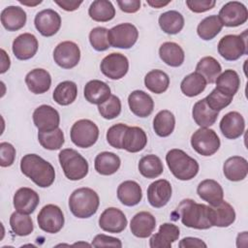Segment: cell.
<instances>
[{"label": "cell", "mask_w": 248, "mask_h": 248, "mask_svg": "<svg viewBox=\"0 0 248 248\" xmlns=\"http://www.w3.org/2000/svg\"><path fill=\"white\" fill-rule=\"evenodd\" d=\"M21 172L41 188L49 187L55 179L53 166L37 154H26L20 160Z\"/></svg>", "instance_id": "1"}, {"label": "cell", "mask_w": 248, "mask_h": 248, "mask_svg": "<svg viewBox=\"0 0 248 248\" xmlns=\"http://www.w3.org/2000/svg\"><path fill=\"white\" fill-rule=\"evenodd\" d=\"M171 216L180 218L182 224L188 228L207 230L212 227L209 220V206L191 199L181 201Z\"/></svg>", "instance_id": "2"}, {"label": "cell", "mask_w": 248, "mask_h": 248, "mask_svg": "<svg viewBox=\"0 0 248 248\" xmlns=\"http://www.w3.org/2000/svg\"><path fill=\"white\" fill-rule=\"evenodd\" d=\"M98 194L91 188L82 187L76 189L69 198L71 212L78 218L84 219L94 215L99 207Z\"/></svg>", "instance_id": "3"}, {"label": "cell", "mask_w": 248, "mask_h": 248, "mask_svg": "<svg viewBox=\"0 0 248 248\" xmlns=\"http://www.w3.org/2000/svg\"><path fill=\"white\" fill-rule=\"evenodd\" d=\"M167 165L179 180H191L199 172V163L181 149H170L166 155Z\"/></svg>", "instance_id": "4"}, {"label": "cell", "mask_w": 248, "mask_h": 248, "mask_svg": "<svg viewBox=\"0 0 248 248\" xmlns=\"http://www.w3.org/2000/svg\"><path fill=\"white\" fill-rule=\"evenodd\" d=\"M60 166L65 176L73 181L84 178L89 170L88 162L73 148L62 149L58 154Z\"/></svg>", "instance_id": "5"}, {"label": "cell", "mask_w": 248, "mask_h": 248, "mask_svg": "<svg viewBox=\"0 0 248 248\" xmlns=\"http://www.w3.org/2000/svg\"><path fill=\"white\" fill-rule=\"evenodd\" d=\"M218 52L228 61L237 60L247 54V30L240 35L229 34L222 37L218 43Z\"/></svg>", "instance_id": "6"}, {"label": "cell", "mask_w": 248, "mask_h": 248, "mask_svg": "<svg viewBox=\"0 0 248 248\" xmlns=\"http://www.w3.org/2000/svg\"><path fill=\"white\" fill-rule=\"evenodd\" d=\"M70 137L72 142L78 147L88 148L97 141L99 138V128L89 119H80L73 124Z\"/></svg>", "instance_id": "7"}, {"label": "cell", "mask_w": 248, "mask_h": 248, "mask_svg": "<svg viewBox=\"0 0 248 248\" xmlns=\"http://www.w3.org/2000/svg\"><path fill=\"white\" fill-rule=\"evenodd\" d=\"M220 139L216 132L209 128L201 127L193 133L191 137V145L193 149L202 156H211L216 153L220 147Z\"/></svg>", "instance_id": "8"}, {"label": "cell", "mask_w": 248, "mask_h": 248, "mask_svg": "<svg viewBox=\"0 0 248 248\" xmlns=\"http://www.w3.org/2000/svg\"><path fill=\"white\" fill-rule=\"evenodd\" d=\"M108 38L112 47L128 49L136 44L139 38V31L132 23H120L108 30Z\"/></svg>", "instance_id": "9"}, {"label": "cell", "mask_w": 248, "mask_h": 248, "mask_svg": "<svg viewBox=\"0 0 248 248\" xmlns=\"http://www.w3.org/2000/svg\"><path fill=\"white\" fill-rule=\"evenodd\" d=\"M39 228L48 233L58 232L64 226V214L55 204L45 205L37 216Z\"/></svg>", "instance_id": "10"}, {"label": "cell", "mask_w": 248, "mask_h": 248, "mask_svg": "<svg viewBox=\"0 0 248 248\" xmlns=\"http://www.w3.org/2000/svg\"><path fill=\"white\" fill-rule=\"evenodd\" d=\"M218 17L223 26L236 27L247 21L248 11L244 4L238 1H231L221 8Z\"/></svg>", "instance_id": "11"}, {"label": "cell", "mask_w": 248, "mask_h": 248, "mask_svg": "<svg viewBox=\"0 0 248 248\" xmlns=\"http://www.w3.org/2000/svg\"><path fill=\"white\" fill-rule=\"evenodd\" d=\"M54 62L63 69L76 67L80 59V49L72 41H65L58 44L53 50Z\"/></svg>", "instance_id": "12"}, {"label": "cell", "mask_w": 248, "mask_h": 248, "mask_svg": "<svg viewBox=\"0 0 248 248\" xmlns=\"http://www.w3.org/2000/svg\"><path fill=\"white\" fill-rule=\"evenodd\" d=\"M100 69L108 78L120 79L129 70V61L124 54L112 52L103 58Z\"/></svg>", "instance_id": "13"}, {"label": "cell", "mask_w": 248, "mask_h": 248, "mask_svg": "<svg viewBox=\"0 0 248 248\" xmlns=\"http://www.w3.org/2000/svg\"><path fill=\"white\" fill-rule=\"evenodd\" d=\"M33 122L39 132H48L59 128L60 116L51 106L42 105L34 110Z\"/></svg>", "instance_id": "14"}, {"label": "cell", "mask_w": 248, "mask_h": 248, "mask_svg": "<svg viewBox=\"0 0 248 248\" xmlns=\"http://www.w3.org/2000/svg\"><path fill=\"white\" fill-rule=\"evenodd\" d=\"M36 29L45 37H51L58 32L61 27V16L51 9L39 12L34 18Z\"/></svg>", "instance_id": "15"}, {"label": "cell", "mask_w": 248, "mask_h": 248, "mask_svg": "<svg viewBox=\"0 0 248 248\" xmlns=\"http://www.w3.org/2000/svg\"><path fill=\"white\" fill-rule=\"evenodd\" d=\"M127 223L128 221L125 214L116 207H108L105 209L99 218L100 228L105 232L112 233L123 232Z\"/></svg>", "instance_id": "16"}, {"label": "cell", "mask_w": 248, "mask_h": 248, "mask_svg": "<svg viewBox=\"0 0 248 248\" xmlns=\"http://www.w3.org/2000/svg\"><path fill=\"white\" fill-rule=\"evenodd\" d=\"M171 185L166 179L152 182L147 188V200L151 206L161 208L165 206L171 198Z\"/></svg>", "instance_id": "17"}, {"label": "cell", "mask_w": 248, "mask_h": 248, "mask_svg": "<svg viewBox=\"0 0 248 248\" xmlns=\"http://www.w3.org/2000/svg\"><path fill=\"white\" fill-rule=\"evenodd\" d=\"M39 43L37 38L31 33H23L17 36L13 42V52L19 60L32 58L38 50Z\"/></svg>", "instance_id": "18"}, {"label": "cell", "mask_w": 248, "mask_h": 248, "mask_svg": "<svg viewBox=\"0 0 248 248\" xmlns=\"http://www.w3.org/2000/svg\"><path fill=\"white\" fill-rule=\"evenodd\" d=\"M13 202L16 211L23 214H31L38 206L40 198L38 193L33 189L21 187L14 195Z\"/></svg>", "instance_id": "19"}, {"label": "cell", "mask_w": 248, "mask_h": 248, "mask_svg": "<svg viewBox=\"0 0 248 248\" xmlns=\"http://www.w3.org/2000/svg\"><path fill=\"white\" fill-rule=\"evenodd\" d=\"M245 129V120L237 111L226 113L220 121V130L223 136L230 140L239 138Z\"/></svg>", "instance_id": "20"}, {"label": "cell", "mask_w": 248, "mask_h": 248, "mask_svg": "<svg viewBox=\"0 0 248 248\" xmlns=\"http://www.w3.org/2000/svg\"><path fill=\"white\" fill-rule=\"evenodd\" d=\"M179 228L171 223H164L160 226L158 232L153 234L149 240L151 248H170L172 243L179 237Z\"/></svg>", "instance_id": "21"}, {"label": "cell", "mask_w": 248, "mask_h": 248, "mask_svg": "<svg viewBox=\"0 0 248 248\" xmlns=\"http://www.w3.org/2000/svg\"><path fill=\"white\" fill-rule=\"evenodd\" d=\"M131 111L139 117L149 116L154 108V101L151 96L142 90H135L128 97Z\"/></svg>", "instance_id": "22"}, {"label": "cell", "mask_w": 248, "mask_h": 248, "mask_svg": "<svg viewBox=\"0 0 248 248\" xmlns=\"http://www.w3.org/2000/svg\"><path fill=\"white\" fill-rule=\"evenodd\" d=\"M156 227L155 217L147 211H140L134 215L130 223L132 233L140 238L150 236Z\"/></svg>", "instance_id": "23"}, {"label": "cell", "mask_w": 248, "mask_h": 248, "mask_svg": "<svg viewBox=\"0 0 248 248\" xmlns=\"http://www.w3.org/2000/svg\"><path fill=\"white\" fill-rule=\"evenodd\" d=\"M209 220L211 226L226 228L231 226L235 220L233 207L224 200L215 206H209Z\"/></svg>", "instance_id": "24"}, {"label": "cell", "mask_w": 248, "mask_h": 248, "mask_svg": "<svg viewBox=\"0 0 248 248\" xmlns=\"http://www.w3.org/2000/svg\"><path fill=\"white\" fill-rule=\"evenodd\" d=\"M199 197L209 205L215 206L224 199V191L222 186L214 179H204L199 183L197 187Z\"/></svg>", "instance_id": "25"}, {"label": "cell", "mask_w": 248, "mask_h": 248, "mask_svg": "<svg viewBox=\"0 0 248 248\" xmlns=\"http://www.w3.org/2000/svg\"><path fill=\"white\" fill-rule=\"evenodd\" d=\"M25 83L32 93L43 94L50 88L51 77L46 70L37 68L26 75Z\"/></svg>", "instance_id": "26"}, {"label": "cell", "mask_w": 248, "mask_h": 248, "mask_svg": "<svg viewBox=\"0 0 248 248\" xmlns=\"http://www.w3.org/2000/svg\"><path fill=\"white\" fill-rule=\"evenodd\" d=\"M25 11L18 6H8L1 12V23L8 31H17L26 23Z\"/></svg>", "instance_id": "27"}, {"label": "cell", "mask_w": 248, "mask_h": 248, "mask_svg": "<svg viewBox=\"0 0 248 248\" xmlns=\"http://www.w3.org/2000/svg\"><path fill=\"white\" fill-rule=\"evenodd\" d=\"M117 199L126 206L137 205L142 199L141 187L134 180H126L117 188Z\"/></svg>", "instance_id": "28"}, {"label": "cell", "mask_w": 248, "mask_h": 248, "mask_svg": "<svg viewBox=\"0 0 248 248\" xmlns=\"http://www.w3.org/2000/svg\"><path fill=\"white\" fill-rule=\"evenodd\" d=\"M83 95L86 101L93 105H101L110 97L109 86L99 79L88 81L83 89Z\"/></svg>", "instance_id": "29"}, {"label": "cell", "mask_w": 248, "mask_h": 248, "mask_svg": "<svg viewBox=\"0 0 248 248\" xmlns=\"http://www.w3.org/2000/svg\"><path fill=\"white\" fill-rule=\"evenodd\" d=\"M147 143V136L145 132L137 126L129 127L126 129L123 140H122V149L128 152L136 153L142 150Z\"/></svg>", "instance_id": "30"}, {"label": "cell", "mask_w": 248, "mask_h": 248, "mask_svg": "<svg viewBox=\"0 0 248 248\" xmlns=\"http://www.w3.org/2000/svg\"><path fill=\"white\" fill-rule=\"evenodd\" d=\"M223 172L230 181L243 180L248 173V162L241 156L230 157L223 165Z\"/></svg>", "instance_id": "31"}, {"label": "cell", "mask_w": 248, "mask_h": 248, "mask_svg": "<svg viewBox=\"0 0 248 248\" xmlns=\"http://www.w3.org/2000/svg\"><path fill=\"white\" fill-rule=\"evenodd\" d=\"M121 165L120 158L113 152L104 151L99 153L94 161L95 170L102 175H111L115 173Z\"/></svg>", "instance_id": "32"}, {"label": "cell", "mask_w": 248, "mask_h": 248, "mask_svg": "<svg viewBox=\"0 0 248 248\" xmlns=\"http://www.w3.org/2000/svg\"><path fill=\"white\" fill-rule=\"evenodd\" d=\"M159 56L163 62L170 67H179L183 64L185 54L182 47L173 42H166L159 48Z\"/></svg>", "instance_id": "33"}, {"label": "cell", "mask_w": 248, "mask_h": 248, "mask_svg": "<svg viewBox=\"0 0 248 248\" xmlns=\"http://www.w3.org/2000/svg\"><path fill=\"white\" fill-rule=\"evenodd\" d=\"M192 115L197 125L202 128H208L209 126L213 125L217 120L219 111L211 109L207 106L205 99H202L195 103L192 110Z\"/></svg>", "instance_id": "34"}, {"label": "cell", "mask_w": 248, "mask_h": 248, "mask_svg": "<svg viewBox=\"0 0 248 248\" xmlns=\"http://www.w3.org/2000/svg\"><path fill=\"white\" fill-rule=\"evenodd\" d=\"M216 89L227 96L233 97L240 85V78L234 70H225L215 80Z\"/></svg>", "instance_id": "35"}, {"label": "cell", "mask_w": 248, "mask_h": 248, "mask_svg": "<svg viewBox=\"0 0 248 248\" xmlns=\"http://www.w3.org/2000/svg\"><path fill=\"white\" fill-rule=\"evenodd\" d=\"M159 25L161 29L170 35L179 33L184 26V17L177 11H168L160 15Z\"/></svg>", "instance_id": "36"}, {"label": "cell", "mask_w": 248, "mask_h": 248, "mask_svg": "<svg viewBox=\"0 0 248 248\" xmlns=\"http://www.w3.org/2000/svg\"><path fill=\"white\" fill-rule=\"evenodd\" d=\"M88 15L95 21L107 22L114 17L115 9L110 1L96 0L89 6Z\"/></svg>", "instance_id": "37"}, {"label": "cell", "mask_w": 248, "mask_h": 248, "mask_svg": "<svg viewBox=\"0 0 248 248\" xmlns=\"http://www.w3.org/2000/svg\"><path fill=\"white\" fill-rule=\"evenodd\" d=\"M175 117L168 109L160 110L153 119V129L155 133L162 138L169 137L174 130Z\"/></svg>", "instance_id": "38"}, {"label": "cell", "mask_w": 248, "mask_h": 248, "mask_svg": "<svg viewBox=\"0 0 248 248\" xmlns=\"http://www.w3.org/2000/svg\"><path fill=\"white\" fill-rule=\"evenodd\" d=\"M206 84L207 82L205 78L199 73L194 72L182 79L180 83V89L185 96L195 97L200 95L205 89Z\"/></svg>", "instance_id": "39"}, {"label": "cell", "mask_w": 248, "mask_h": 248, "mask_svg": "<svg viewBox=\"0 0 248 248\" xmlns=\"http://www.w3.org/2000/svg\"><path fill=\"white\" fill-rule=\"evenodd\" d=\"M78 96V86L74 81L65 80L60 82L54 89L53 100L60 106L72 104Z\"/></svg>", "instance_id": "40"}, {"label": "cell", "mask_w": 248, "mask_h": 248, "mask_svg": "<svg viewBox=\"0 0 248 248\" xmlns=\"http://www.w3.org/2000/svg\"><path fill=\"white\" fill-rule=\"evenodd\" d=\"M221 71L220 63L212 56L202 57L196 66V72L202 75L208 83H214Z\"/></svg>", "instance_id": "41"}, {"label": "cell", "mask_w": 248, "mask_h": 248, "mask_svg": "<svg viewBox=\"0 0 248 248\" xmlns=\"http://www.w3.org/2000/svg\"><path fill=\"white\" fill-rule=\"evenodd\" d=\"M144 85L152 93L161 94L169 88L170 78L161 70H152L145 75Z\"/></svg>", "instance_id": "42"}, {"label": "cell", "mask_w": 248, "mask_h": 248, "mask_svg": "<svg viewBox=\"0 0 248 248\" xmlns=\"http://www.w3.org/2000/svg\"><path fill=\"white\" fill-rule=\"evenodd\" d=\"M138 168L140 174L146 178H156L161 175L164 170L161 159L154 154L143 156L140 160Z\"/></svg>", "instance_id": "43"}, {"label": "cell", "mask_w": 248, "mask_h": 248, "mask_svg": "<svg viewBox=\"0 0 248 248\" xmlns=\"http://www.w3.org/2000/svg\"><path fill=\"white\" fill-rule=\"evenodd\" d=\"M222 23L216 15H211L203 18L197 27L199 37L204 41L214 39L222 30Z\"/></svg>", "instance_id": "44"}, {"label": "cell", "mask_w": 248, "mask_h": 248, "mask_svg": "<svg viewBox=\"0 0 248 248\" xmlns=\"http://www.w3.org/2000/svg\"><path fill=\"white\" fill-rule=\"evenodd\" d=\"M10 227L12 231L19 236L29 235L33 230V221L29 214H23L18 211L12 213L10 217Z\"/></svg>", "instance_id": "45"}, {"label": "cell", "mask_w": 248, "mask_h": 248, "mask_svg": "<svg viewBox=\"0 0 248 248\" xmlns=\"http://www.w3.org/2000/svg\"><path fill=\"white\" fill-rule=\"evenodd\" d=\"M38 140L40 144L47 150H57L64 144V134L60 128L48 132H39Z\"/></svg>", "instance_id": "46"}, {"label": "cell", "mask_w": 248, "mask_h": 248, "mask_svg": "<svg viewBox=\"0 0 248 248\" xmlns=\"http://www.w3.org/2000/svg\"><path fill=\"white\" fill-rule=\"evenodd\" d=\"M98 110L105 119H114L121 112V102L120 99L115 95H110V97L98 106Z\"/></svg>", "instance_id": "47"}, {"label": "cell", "mask_w": 248, "mask_h": 248, "mask_svg": "<svg viewBox=\"0 0 248 248\" xmlns=\"http://www.w3.org/2000/svg\"><path fill=\"white\" fill-rule=\"evenodd\" d=\"M108 29L105 27H95L89 33V42L92 47L97 51L107 50L110 45L108 38Z\"/></svg>", "instance_id": "48"}, {"label": "cell", "mask_w": 248, "mask_h": 248, "mask_svg": "<svg viewBox=\"0 0 248 248\" xmlns=\"http://www.w3.org/2000/svg\"><path fill=\"white\" fill-rule=\"evenodd\" d=\"M204 99L207 106L215 111L222 110L223 108L228 107L232 101V97L225 95L216 88H214Z\"/></svg>", "instance_id": "49"}, {"label": "cell", "mask_w": 248, "mask_h": 248, "mask_svg": "<svg viewBox=\"0 0 248 248\" xmlns=\"http://www.w3.org/2000/svg\"><path fill=\"white\" fill-rule=\"evenodd\" d=\"M128 126L123 123H117L108 128L107 132V140L110 146L116 149H122V140Z\"/></svg>", "instance_id": "50"}, {"label": "cell", "mask_w": 248, "mask_h": 248, "mask_svg": "<svg viewBox=\"0 0 248 248\" xmlns=\"http://www.w3.org/2000/svg\"><path fill=\"white\" fill-rule=\"evenodd\" d=\"M16 159V148L13 144L3 141L0 143V165L3 168L10 167Z\"/></svg>", "instance_id": "51"}, {"label": "cell", "mask_w": 248, "mask_h": 248, "mask_svg": "<svg viewBox=\"0 0 248 248\" xmlns=\"http://www.w3.org/2000/svg\"><path fill=\"white\" fill-rule=\"evenodd\" d=\"M91 245L94 247H117V248L122 247V243L120 239L116 237L108 236L103 233L97 234L93 238Z\"/></svg>", "instance_id": "52"}, {"label": "cell", "mask_w": 248, "mask_h": 248, "mask_svg": "<svg viewBox=\"0 0 248 248\" xmlns=\"http://www.w3.org/2000/svg\"><path fill=\"white\" fill-rule=\"evenodd\" d=\"M214 0H187L186 5L194 13H204L215 6Z\"/></svg>", "instance_id": "53"}, {"label": "cell", "mask_w": 248, "mask_h": 248, "mask_svg": "<svg viewBox=\"0 0 248 248\" xmlns=\"http://www.w3.org/2000/svg\"><path fill=\"white\" fill-rule=\"evenodd\" d=\"M117 5L122 12L133 14L140 10V0H117Z\"/></svg>", "instance_id": "54"}, {"label": "cell", "mask_w": 248, "mask_h": 248, "mask_svg": "<svg viewBox=\"0 0 248 248\" xmlns=\"http://www.w3.org/2000/svg\"><path fill=\"white\" fill-rule=\"evenodd\" d=\"M179 247L181 248H187V247H203V248H206V243L203 242L202 239L200 238H197V237H191V236H188V237H184L180 240L179 244H178Z\"/></svg>", "instance_id": "55"}, {"label": "cell", "mask_w": 248, "mask_h": 248, "mask_svg": "<svg viewBox=\"0 0 248 248\" xmlns=\"http://www.w3.org/2000/svg\"><path fill=\"white\" fill-rule=\"evenodd\" d=\"M54 2L60 8H62L63 10H65L67 12H73V11L78 9V7L82 4V1H75V0H62V1L55 0Z\"/></svg>", "instance_id": "56"}, {"label": "cell", "mask_w": 248, "mask_h": 248, "mask_svg": "<svg viewBox=\"0 0 248 248\" xmlns=\"http://www.w3.org/2000/svg\"><path fill=\"white\" fill-rule=\"evenodd\" d=\"M1 74H4L5 72H7L10 68L11 65V61H10V57L9 55L6 53V51L4 49H1Z\"/></svg>", "instance_id": "57"}, {"label": "cell", "mask_w": 248, "mask_h": 248, "mask_svg": "<svg viewBox=\"0 0 248 248\" xmlns=\"http://www.w3.org/2000/svg\"><path fill=\"white\" fill-rule=\"evenodd\" d=\"M169 3H170V1H168V2H163V1H160V0H155V1L148 0V1H147V4H148V5H150V6L153 7V8H156V9L163 8L164 6H167Z\"/></svg>", "instance_id": "58"}, {"label": "cell", "mask_w": 248, "mask_h": 248, "mask_svg": "<svg viewBox=\"0 0 248 248\" xmlns=\"http://www.w3.org/2000/svg\"><path fill=\"white\" fill-rule=\"evenodd\" d=\"M18 2L20 3V4H23V5H26V6H36V5H38V4H41L42 3V1L41 0H36V1H27V0H18Z\"/></svg>", "instance_id": "59"}, {"label": "cell", "mask_w": 248, "mask_h": 248, "mask_svg": "<svg viewBox=\"0 0 248 248\" xmlns=\"http://www.w3.org/2000/svg\"><path fill=\"white\" fill-rule=\"evenodd\" d=\"M74 245H75V246H77V245H78H78H85V246H92V245H91V244H88V243H86V242H85V243H84V242H78V243H75V244H74Z\"/></svg>", "instance_id": "60"}]
</instances>
